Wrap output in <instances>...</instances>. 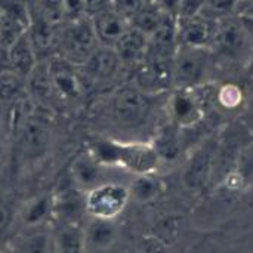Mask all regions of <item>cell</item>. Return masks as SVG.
<instances>
[{"instance_id":"22","label":"cell","mask_w":253,"mask_h":253,"mask_svg":"<svg viewBox=\"0 0 253 253\" xmlns=\"http://www.w3.org/2000/svg\"><path fill=\"white\" fill-rule=\"evenodd\" d=\"M153 145L160 159H175L179 153V144L173 129H165Z\"/></svg>"},{"instance_id":"37","label":"cell","mask_w":253,"mask_h":253,"mask_svg":"<svg viewBox=\"0 0 253 253\" xmlns=\"http://www.w3.org/2000/svg\"><path fill=\"white\" fill-rule=\"evenodd\" d=\"M240 24L246 33V36L253 37V18H248V16H240Z\"/></svg>"},{"instance_id":"16","label":"cell","mask_w":253,"mask_h":253,"mask_svg":"<svg viewBox=\"0 0 253 253\" xmlns=\"http://www.w3.org/2000/svg\"><path fill=\"white\" fill-rule=\"evenodd\" d=\"M165 16H166V13L156 3L147 1L139 9V12L129 21V24L132 28L141 31L142 34H145L150 39L159 30Z\"/></svg>"},{"instance_id":"26","label":"cell","mask_w":253,"mask_h":253,"mask_svg":"<svg viewBox=\"0 0 253 253\" xmlns=\"http://www.w3.org/2000/svg\"><path fill=\"white\" fill-rule=\"evenodd\" d=\"M42 15L52 24H58L64 19V0H39Z\"/></svg>"},{"instance_id":"35","label":"cell","mask_w":253,"mask_h":253,"mask_svg":"<svg viewBox=\"0 0 253 253\" xmlns=\"http://www.w3.org/2000/svg\"><path fill=\"white\" fill-rule=\"evenodd\" d=\"M240 12V16L253 18V0H243L237 3V9Z\"/></svg>"},{"instance_id":"7","label":"cell","mask_w":253,"mask_h":253,"mask_svg":"<svg viewBox=\"0 0 253 253\" xmlns=\"http://www.w3.org/2000/svg\"><path fill=\"white\" fill-rule=\"evenodd\" d=\"M90 21L98 44L108 47H114L130 27L129 21L117 15L113 9H107L92 16Z\"/></svg>"},{"instance_id":"36","label":"cell","mask_w":253,"mask_h":253,"mask_svg":"<svg viewBox=\"0 0 253 253\" xmlns=\"http://www.w3.org/2000/svg\"><path fill=\"white\" fill-rule=\"evenodd\" d=\"M10 65H9V53L6 47L0 46V74H3L4 71H9Z\"/></svg>"},{"instance_id":"34","label":"cell","mask_w":253,"mask_h":253,"mask_svg":"<svg viewBox=\"0 0 253 253\" xmlns=\"http://www.w3.org/2000/svg\"><path fill=\"white\" fill-rule=\"evenodd\" d=\"M10 221H12V212H10L9 206L0 205V236L7 230Z\"/></svg>"},{"instance_id":"3","label":"cell","mask_w":253,"mask_h":253,"mask_svg":"<svg viewBox=\"0 0 253 253\" xmlns=\"http://www.w3.org/2000/svg\"><path fill=\"white\" fill-rule=\"evenodd\" d=\"M110 113L117 125L136 127L145 122L150 113V101L144 92L133 87H123L113 95Z\"/></svg>"},{"instance_id":"38","label":"cell","mask_w":253,"mask_h":253,"mask_svg":"<svg viewBox=\"0 0 253 253\" xmlns=\"http://www.w3.org/2000/svg\"><path fill=\"white\" fill-rule=\"evenodd\" d=\"M249 73L253 74V55H252V58H251V64H249Z\"/></svg>"},{"instance_id":"9","label":"cell","mask_w":253,"mask_h":253,"mask_svg":"<svg viewBox=\"0 0 253 253\" xmlns=\"http://www.w3.org/2000/svg\"><path fill=\"white\" fill-rule=\"evenodd\" d=\"M169 111L175 125L193 126L202 117V107L199 98L190 89H178L169 99Z\"/></svg>"},{"instance_id":"17","label":"cell","mask_w":253,"mask_h":253,"mask_svg":"<svg viewBox=\"0 0 253 253\" xmlns=\"http://www.w3.org/2000/svg\"><path fill=\"white\" fill-rule=\"evenodd\" d=\"M212 154L209 150H200L194 157L191 159L188 169L185 172V182L188 187H202L206 179L209 178V170H211V160Z\"/></svg>"},{"instance_id":"11","label":"cell","mask_w":253,"mask_h":253,"mask_svg":"<svg viewBox=\"0 0 253 253\" xmlns=\"http://www.w3.org/2000/svg\"><path fill=\"white\" fill-rule=\"evenodd\" d=\"M9 65L10 71L18 74L21 79L28 80L34 68L37 67V52L33 47L27 33L21 36L9 49Z\"/></svg>"},{"instance_id":"39","label":"cell","mask_w":253,"mask_h":253,"mask_svg":"<svg viewBox=\"0 0 253 253\" xmlns=\"http://www.w3.org/2000/svg\"><path fill=\"white\" fill-rule=\"evenodd\" d=\"M145 1H150V3H156L157 0H145Z\"/></svg>"},{"instance_id":"6","label":"cell","mask_w":253,"mask_h":253,"mask_svg":"<svg viewBox=\"0 0 253 253\" xmlns=\"http://www.w3.org/2000/svg\"><path fill=\"white\" fill-rule=\"evenodd\" d=\"M50 141V129L39 116H28L21 125L19 148L27 159H40L46 154Z\"/></svg>"},{"instance_id":"12","label":"cell","mask_w":253,"mask_h":253,"mask_svg":"<svg viewBox=\"0 0 253 253\" xmlns=\"http://www.w3.org/2000/svg\"><path fill=\"white\" fill-rule=\"evenodd\" d=\"M84 65L89 74L96 80H108L116 76L119 71L122 61L114 47L98 46L90 56L84 61Z\"/></svg>"},{"instance_id":"2","label":"cell","mask_w":253,"mask_h":253,"mask_svg":"<svg viewBox=\"0 0 253 253\" xmlns=\"http://www.w3.org/2000/svg\"><path fill=\"white\" fill-rule=\"evenodd\" d=\"M129 197V188L120 184H98L87 193L84 208L93 218L113 221L123 212Z\"/></svg>"},{"instance_id":"31","label":"cell","mask_w":253,"mask_h":253,"mask_svg":"<svg viewBox=\"0 0 253 253\" xmlns=\"http://www.w3.org/2000/svg\"><path fill=\"white\" fill-rule=\"evenodd\" d=\"M107 9H111V0H84V16L92 18Z\"/></svg>"},{"instance_id":"32","label":"cell","mask_w":253,"mask_h":253,"mask_svg":"<svg viewBox=\"0 0 253 253\" xmlns=\"http://www.w3.org/2000/svg\"><path fill=\"white\" fill-rule=\"evenodd\" d=\"M239 0H206V7L218 12V13H228L237 9Z\"/></svg>"},{"instance_id":"1","label":"cell","mask_w":253,"mask_h":253,"mask_svg":"<svg viewBox=\"0 0 253 253\" xmlns=\"http://www.w3.org/2000/svg\"><path fill=\"white\" fill-rule=\"evenodd\" d=\"M90 156L101 166H122L136 175L153 173L160 162L153 144L120 142L114 139L96 141L90 148Z\"/></svg>"},{"instance_id":"29","label":"cell","mask_w":253,"mask_h":253,"mask_svg":"<svg viewBox=\"0 0 253 253\" xmlns=\"http://www.w3.org/2000/svg\"><path fill=\"white\" fill-rule=\"evenodd\" d=\"M47 248H49V245H47L46 234L39 233V234H34L27 239L24 251L25 253H47Z\"/></svg>"},{"instance_id":"33","label":"cell","mask_w":253,"mask_h":253,"mask_svg":"<svg viewBox=\"0 0 253 253\" xmlns=\"http://www.w3.org/2000/svg\"><path fill=\"white\" fill-rule=\"evenodd\" d=\"M156 4L169 16H173L178 19L179 7H181V0H157Z\"/></svg>"},{"instance_id":"24","label":"cell","mask_w":253,"mask_h":253,"mask_svg":"<svg viewBox=\"0 0 253 253\" xmlns=\"http://www.w3.org/2000/svg\"><path fill=\"white\" fill-rule=\"evenodd\" d=\"M218 99L224 108H237L243 101V92L236 84H224L218 92Z\"/></svg>"},{"instance_id":"23","label":"cell","mask_w":253,"mask_h":253,"mask_svg":"<svg viewBox=\"0 0 253 253\" xmlns=\"http://www.w3.org/2000/svg\"><path fill=\"white\" fill-rule=\"evenodd\" d=\"M50 211V202L47 197H37L33 202H30L24 211V222L28 225H37L40 224Z\"/></svg>"},{"instance_id":"20","label":"cell","mask_w":253,"mask_h":253,"mask_svg":"<svg viewBox=\"0 0 253 253\" xmlns=\"http://www.w3.org/2000/svg\"><path fill=\"white\" fill-rule=\"evenodd\" d=\"M162 185L151 175H138L129 188V194L138 202H151L160 194Z\"/></svg>"},{"instance_id":"8","label":"cell","mask_w":253,"mask_h":253,"mask_svg":"<svg viewBox=\"0 0 253 253\" xmlns=\"http://www.w3.org/2000/svg\"><path fill=\"white\" fill-rule=\"evenodd\" d=\"M216 31L212 22L200 15L190 19H178V42L182 46L205 49L212 39H215Z\"/></svg>"},{"instance_id":"13","label":"cell","mask_w":253,"mask_h":253,"mask_svg":"<svg viewBox=\"0 0 253 253\" xmlns=\"http://www.w3.org/2000/svg\"><path fill=\"white\" fill-rule=\"evenodd\" d=\"M122 64H141L148 52V37L141 31L129 27L125 36L114 46Z\"/></svg>"},{"instance_id":"15","label":"cell","mask_w":253,"mask_h":253,"mask_svg":"<svg viewBox=\"0 0 253 253\" xmlns=\"http://www.w3.org/2000/svg\"><path fill=\"white\" fill-rule=\"evenodd\" d=\"M246 37L248 36H246L240 21L239 22H228V24L221 25L216 30V34H215V40H216L219 49L227 55L239 53L245 46Z\"/></svg>"},{"instance_id":"18","label":"cell","mask_w":253,"mask_h":253,"mask_svg":"<svg viewBox=\"0 0 253 253\" xmlns=\"http://www.w3.org/2000/svg\"><path fill=\"white\" fill-rule=\"evenodd\" d=\"M117 236V230L111 219H98L93 218V221L89 224V228L86 231V239L96 248H107L110 246Z\"/></svg>"},{"instance_id":"21","label":"cell","mask_w":253,"mask_h":253,"mask_svg":"<svg viewBox=\"0 0 253 253\" xmlns=\"http://www.w3.org/2000/svg\"><path fill=\"white\" fill-rule=\"evenodd\" d=\"M24 79L13 71H4L0 74V101H13L24 89Z\"/></svg>"},{"instance_id":"30","label":"cell","mask_w":253,"mask_h":253,"mask_svg":"<svg viewBox=\"0 0 253 253\" xmlns=\"http://www.w3.org/2000/svg\"><path fill=\"white\" fill-rule=\"evenodd\" d=\"M84 16V0H64V19L73 21Z\"/></svg>"},{"instance_id":"25","label":"cell","mask_w":253,"mask_h":253,"mask_svg":"<svg viewBox=\"0 0 253 253\" xmlns=\"http://www.w3.org/2000/svg\"><path fill=\"white\" fill-rule=\"evenodd\" d=\"M145 3V0H111V9L122 18L130 21Z\"/></svg>"},{"instance_id":"27","label":"cell","mask_w":253,"mask_h":253,"mask_svg":"<svg viewBox=\"0 0 253 253\" xmlns=\"http://www.w3.org/2000/svg\"><path fill=\"white\" fill-rule=\"evenodd\" d=\"M82 205L79 202V199L76 197V194L73 193H64L61 196L59 205H58V212H61V215L65 218V221H73L74 215L80 211Z\"/></svg>"},{"instance_id":"5","label":"cell","mask_w":253,"mask_h":253,"mask_svg":"<svg viewBox=\"0 0 253 253\" xmlns=\"http://www.w3.org/2000/svg\"><path fill=\"white\" fill-rule=\"evenodd\" d=\"M62 46L68 59H82L83 62L99 46L95 37L92 21L87 16L73 19L62 31Z\"/></svg>"},{"instance_id":"19","label":"cell","mask_w":253,"mask_h":253,"mask_svg":"<svg viewBox=\"0 0 253 253\" xmlns=\"http://www.w3.org/2000/svg\"><path fill=\"white\" fill-rule=\"evenodd\" d=\"M99 163L90 156H83L73 165V176L77 184L83 187H96L99 178Z\"/></svg>"},{"instance_id":"14","label":"cell","mask_w":253,"mask_h":253,"mask_svg":"<svg viewBox=\"0 0 253 253\" xmlns=\"http://www.w3.org/2000/svg\"><path fill=\"white\" fill-rule=\"evenodd\" d=\"M86 234L74 221H64L56 234V253H83Z\"/></svg>"},{"instance_id":"4","label":"cell","mask_w":253,"mask_h":253,"mask_svg":"<svg viewBox=\"0 0 253 253\" xmlns=\"http://www.w3.org/2000/svg\"><path fill=\"white\" fill-rule=\"evenodd\" d=\"M206 56L203 49L181 46L172 61V83L178 89H190L199 84L206 73Z\"/></svg>"},{"instance_id":"40","label":"cell","mask_w":253,"mask_h":253,"mask_svg":"<svg viewBox=\"0 0 253 253\" xmlns=\"http://www.w3.org/2000/svg\"><path fill=\"white\" fill-rule=\"evenodd\" d=\"M239 1H243V0H239Z\"/></svg>"},{"instance_id":"10","label":"cell","mask_w":253,"mask_h":253,"mask_svg":"<svg viewBox=\"0 0 253 253\" xmlns=\"http://www.w3.org/2000/svg\"><path fill=\"white\" fill-rule=\"evenodd\" d=\"M52 92L64 99H77L82 95V82L67 61H55L47 64Z\"/></svg>"},{"instance_id":"28","label":"cell","mask_w":253,"mask_h":253,"mask_svg":"<svg viewBox=\"0 0 253 253\" xmlns=\"http://www.w3.org/2000/svg\"><path fill=\"white\" fill-rule=\"evenodd\" d=\"M206 9V0H181L178 19H190Z\"/></svg>"}]
</instances>
